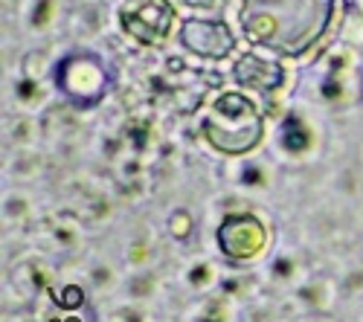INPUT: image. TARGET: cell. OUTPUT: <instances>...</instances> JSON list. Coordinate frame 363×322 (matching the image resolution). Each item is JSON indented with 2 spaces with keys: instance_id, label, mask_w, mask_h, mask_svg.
<instances>
[{
  "instance_id": "cell-1",
  "label": "cell",
  "mask_w": 363,
  "mask_h": 322,
  "mask_svg": "<svg viewBox=\"0 0 363 322\" xmlns=\"http://www.w3.org/2000/svg\"><path fill=\"white\" fill-rule=\"evenodd\" d=\"M335 0H241L238 21L256 47L277 55L308 52L331 26Z\"/></svg>"
},
{
  "instance_id": "cell-2",
  "label": "cell",
  "mask_w": 363,
  "mask_h": 322,
  "mask_svg": "<svg viewBox=\"0 0 363 322\" xmlns=\"http://www.w3.org/2000/svg\"><path fill=\"white\" fill-rule=\"evenodd\" d=\"M206 142L221 154H247L264 137V122L256 105L241 93H221L213 113L201 125Z\"/></svg>"
},
{
  "instance_id": "cell-3",
  "label": "cell",
  "mask_w": 363,
  "mask_h": 322,
  "mask_svg": "<svg viewBox=\"0 0 363 322\" xmlns=\"http://www.w3.org/2000/svg\"><path fill=\"white\" fill-rule=\"evenodd\" d=\"M119 21L134 41L157 44L169 35L174 9L169 0H125V6L119 9Z\"/></svg>"
},
{
  "instance_id": "cell-4",
  "label": "cell",
  "mask_w": 363,
  "mask_h": 322,
  "mask_svg": "<svg viewBox=\"0 0 363 322\" xmlns=\"http://www.w3.org/2000/svg\"><path fill=\"white\" fill-rule=\"evenodd\" d=\"M180 44L201 58H224L233 52L235 38L221 21L192 18L180 26Z\"/></svg>"
},
{
  "instance_id": "cell-5",
  "label": "cell",
  "mask_w": 363,
  "mask_h": 322,
  "mask_svg": "<svg viewBox=\"0 0 363 322\" xmlns=\"http://www.w3.org/2000/svg\"><path fill=\"white\" fill-rule=\"evenodd\" d=\"M218 247L230 258H253L264 247V226L253 215H230L218 229Z\"/></svg>"
},
{
  "instance_id": "cell-6",
  "label": "cell",
  "mask_w": 363,
  "mask_h": 322,
  "mask_svg": "<svg viewBox=\"0 0 363 322\" xmlns=\"http://www.w3.org/2000/svg\"><path fill=\"white\" fill-rule=\"evenodd\" d=\"M233 76L245 91H259V93L277 91V87H282V81H285V70L277 62L262 58L256 52L241 55L235 62V67H233Z\"/></svg>"
},
{
  "instance_id": "cell-7",
  "label": "cell",
  "mask_w": 363,
  "mask_h": 322,
  "mask_svg": "<svg viewBox=\"0 0 363 322\" xmlns=\"http://www.w3.org/2000/svg\"><path fill=\"white\" fill-rule=\"evenodd\" d=\"M186 6H195V9H216V6H221L224 0H184Z\"/></svg>"
}]
</instances>
